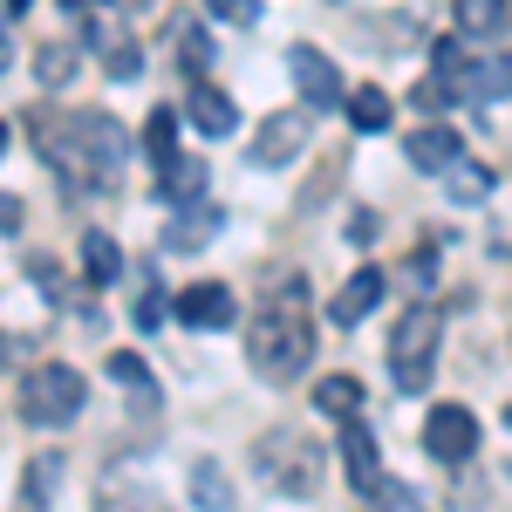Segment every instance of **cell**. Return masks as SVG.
<instances>
[{
	"instance_id": "7c38bea8",
	"label": "cell",
	"mask_w": 512,
	"mask_h": 512,
	"mask_svg": "<svg viewBox=\"0 0 512 512\" xmlns=\"http://www.w3.org/2000/svg\"><path fill=\"white\" fill-rule=\"evenodd\" d=\"M403 158L417 164V171H431V178H444L451 164L465 158V151H458V123H424V130H410V137H403Z\"/></svg>"
},
{
	"instance_id": "5b68a950",
	"label": "cell",
	"mask_w": 512,
	"mask_h": 512,
	"mask_svg": "<svg viewBox=\"0 0 512 512\" xmlns=\"http://www.w3.org/2000/svg\"><path fill=\"white\" fill-rule=\"evenodd\" d=\"M82 403H89V383H82L76 362H35V369L21 376V417H28V424H41V431L76 424Z\"/></svg>"
},
{
	"instance_id": "5bb4252c",
	"label": "cell",
	"mask_w": 512,
	"mask_h": 512,
	"mask_svg": "<svg viewBox=\"0 0 512 512\" xmlns=\"http://www.w3.org/2000/svg\"><path fill=\"white\" fill-rule=\"evenodd\" d=\"M233 315H239L233 287H219V280H198V287L178 294V321H185V328H226Z\"/></svg>"
},
{
	"instance_id": "f546056e",
	"label": "cell",
	"mask_w": 512,
	"mask_h": 512,
	"mask_svg": "<svg viewBox=\"0 0 512 512\" xmlns=\"http://www.w3.org/2000/svg\"><path fill=\"white\" fill-rule=\"evenodd\" d=\"M205 7H212L219 21H233V28H253V21H260V0H205Z\"/></svg>"
},
{
	"instance_id": "4dcf8cb0",
	"label": "cell",
	"mask_w": 512,
	"mask_h": 512,
	"mask_svg": "<svg viewBox=\"0 0 512 512\" xmlns=\"http://www.w3.org/2000/svg\"><path fill=\"white\" fill-rule=\"evenodd\" d=\"M48 485H55V458H41L35 472H28V485H21V499H28V506H48Z\"/></svg>"
},
{
	"instance_id": "8d00e7d4",
	"label": "cell",
	"mask_w": 512,
	"mask_h": 512,
	"mask_svg": "<svg viewBox=\"0 0 512 512\" xmlns=\"http://www.w3.org/2000/svg\"><path fill=\"white\" fill-rule=\"evenodd\" d=\"M0 69H7V35H0Z\"/></svg>"
},
{
	"instance_id": "8992f818",
	"label": "cell",
	"mask_w": 512,
	"mask_h": 512,
	"mask_svg": "<svg viewBox=\"0 0 512 512\" xmlns=\"http://www.w3.org/2000/svg\"><path fill=\"white\" fill-rule=\"evenodd\" d=\"M82 41L103 55V76H117V82H137V76H144V48H137V35H123L117 7L82 14Z\"/></svg>"
},
{
	"instance_id": "836d02e7",
	"label": "cell",
	"mask_w": 512,
	"mask_h": 512,
	"mask_svg": "<svg viewBox=\"0 0 512 512\" xmlns=\"http://www.w3.org/2000/svg\"><path fill=\"white\" fill-rule=\"evenodd\" d=\"M21 226V198H0V233H14Z\"/></svg>"
},
{
	"instance_id": "f1b7e54d",
	"label": "cell",
	"mask_w": 512,
	"mask_h": 512,
	"mask_svg": "<svg viewBox=\"0 0 512 512\" xmlns=\"http://www.w3.org/2000/svg\"><path fill=\"white\" fill-rule=\"evenodd\" d=\"M178 62H192V76H205V62H212V41H205V28H185V35H178Z\"/></svg>"
},
{
	"instance_id": "ffe728a7",
	"label": "cell",
	"mask_w": 512,
	"mask_h": 512,
	"mask_svg": "<svg viewBox=\"0 0 512 512\" xmlns=\"http://www.w3.org/2000/svg\"><path fill=\"white\" fill-rule=\"evenodd\" d=\"M458 35H499L506 28V0H451Z\"/></svg>"
},
{
	"instance_id": "4fadbf2b",
	"label": "cell",
	"mask_w": 512,
	"mask_h": 512,
	"mask_svg": "<svg viewBox=\"0 0 512 512\" xmlns=\"http://www.w3.org/2000/svg\"><path fill=\"white\" fill-rule=\"evenodd\" d=\"M383 294H390V280L376 274V267H355V274L342 280V294L328 301V321H335V328H355V321H369V308H376Z\"/></svg>"
},
{
	"instance_id": "e0dca14e",
	"label": "cell",
	"mask_w": 512,
	"mask_h": 512,
	"mask_svg": "<svg viewBox=\"0 0 512 512\" xmlns=\"http://www.w3.org/2000/svg\"><path fill=\"white\" fill-rule=\"evenodd\" d=\"M342 103H349V123L362 130V137H376V130H390V96H383L376 82H362V89H349Z\"/></svg>"
},
{
	"instance_id": "30bf717a",
	"label": "cell",
	"mask_w": 512,
	"mask_h": 512,
	"mask_svg": "<svg viewBox=\"0 0 512 512\" xmlns=\"http://www.w3.org/2000/svg\"><path fill=\"white\" fill-rule=\"evenodd\" d=\"M308 144V117H294V110H274V117L253 130V144H246V158L260 164V171H274V164H294V151Z\"/></svg>"
},
{
	"instance_id": "ba28073f",
	"label": "cell",
	"mask_w": 512,
	"mask_h": 512,
	"mask_svg": "<svg viewBox=\"0 0 512 512\" xmlns=\"http://www.w3.org/2000/svg\"><path fill=\"white\" fill-rule=\"evenodd\" d=\"M287 69H294V89L308 96V110H342V76H335V62L321 55L315 41H301V48H287Z\"/></svg>"
},
{
	"instance_id": "7402d4cb",
	"label": "cell",
	"mask_w": 512,
	"mask_h": 512,
	"mask_svg": "<svg viewBox=\"0 0 512 512\" xmlns=\"http://www.w3.org/2000/svg\"><path fill=\"white\" fill-rule=\"evenodd\" d=\"M444 192L458 198V205H478V198L492 192V171H485V164H472V158H458L451 171H444Z\"/></svg>"
},
{
	"instance_id": "f35d334b",
	"label": "cell",
	"mask_w": 512,
	"mask_h": 512,
	"mask_svg": "<svg viewBox=\"0 0 512 512\" xmlns=\"http://www.w3.org/2000/svg\"><path fill=\"white\" fill-rule=\"evenodd\" d=\"M130 7H151V0H130Z\"/></svg>"
},
{
	"instance_id": "d590c367",
	"label": "cell",
	"mask_w": 512,
	"mask_h": 512,
	"mask_svg": "<svg viewBox=\"0 0 512 512\" xmlns=\"http://www.w3.org/2000/svg\"><path fill=\"white\" fill-rule=\"evenodd\" d=\"M28 7H35V0H7V14H28Z\"/></svg>"
},
{
	"instance_id": "603a6c76",
	"label": "cell",
	"mask_w": 512,
	"mask_h": 512,
	"mask_svg": "<svg viewBox=\"0 0 512 512\" xmlns=\"http://www.w3.org/2000/svg\"><path fill=\"white\" fill-rule=\"evenodd\" d=\"M110 376H117L123 390H137L144 403L158 396V383H151V369H144V355H137V349H110Z\"/></svg>"
},
{
	"instance_id": "e575fe53",
	"label": "cell",
	"mask_w": 512,
	"mask_h": 512,
	"mask_svg": "<svg viewBox=\"0 0 512 512\" xmlns=\"http://www.w3.org/2000/svg\"><path fill=\"white\" fill-rule=\"evenodd\" d=\"M69 14H96V7H110V0H62Z\"/></svg>"
},
{
	"instance_id": "277c9868",
	"label": "cell",
	"mask_w": 512,
	"mask_h": 512,
	"mask_svg": "<svg viewBox=\"0 0 512 512\" xmlns=\"http://www.w3.org/2000/svg\"><path fill=\"white\" fill-rule=\"evenodd\" d=\"M437 335H444V308H437V301H410L403 321H396V335H390V376H396V390H403V396L431 390Z\"/></svg>"
},
{
	"instance_id": "9a60e30c",
	"label": "cell",
	"mask_w": 512,
	"mask_h": 512,
	"mask_svg": "<svg viewBox=\"0 0 512 512\" xmlns=\"http://www.w3.org/2000/svg\"><path fill=\"white\" fill-rule=\"evenodd\" d=\"M82 274H89V287H117L123 253H117L110 233H82Z\"/></svg>"
},
{
	"instance_id": "4316f807",
	"label": "cell",
	"mask_w": 512,
	"mask_h": 512,
	"mask_svg": "<svg viewBox=\"0 0 512 512\" xmlns=\"http://www.w3.org/2000/svg\"><path fill=\"white\" fill-rule=\"evenodd\" d=\"M192 492H198V506H233V492H226V472H219V465H212V458H198L192 465Z\"/></svg>"
},
{
	"instance_id": "d4e9b609",
	"label": "cell",
	"mask_w": 512,
	"mask_h": 512,
	"mask_svg": "<svg viewBox=\"0 0 512 512\" xmlns=\"http://www.w3.org/2000/svg\"><path fill=\"white\" fill-rule=\"evenodd\" d=\"M431 62H437V76L458 82V96H465V76H472V55H465V41H458V35H437Z\"/></svg>"
},
{
	"instance_id": "2e32d148",
	"label": "cell",
	"mask_w": 512,
	"mask_h": 512,
	"mask_svg": "<svg viewBox=\"0 0 512 512\" xmlns=\"http://www.w3.org/2000/svg\"><path fill=\"white\" fill-rule=\"evenodd\" d=\"M212 233H219V205H198V212H178V219H171L164 246H171V253H198Z\"/></svg>"
},
{
	"instance_id": "44dd1931",
	"label": "cell",
	"mask_w": 512,
	"mask_h": 512,
	"mask_svg": "<svg viewBox=\"0 0 512 512\" xmlns=\"http://www.w3.org/2000/svg\"><path fill=\"white\" fill-rule=\"evenodd\" d=\"M144 151H151L158 171L178 158V110H151V117H144Z\"/></svg>"
},
{
	"instance_id": "9c48e42d",
	"label": "cell",
	"mask_w": 512,
	"mask_h": 512,
	"mask_svg": "<svg viewBox=\"0 0 512 512\" xmlns=\"http://www.w3.org/2000/svg\"><path fill=\"white\" fill-rule=\"evenodd\" d=\"M342 465H349V485L362 492V499H376L383 492V458H376V437H369V424H362V410L355 417H342Z\"/></svg>"
},
{
	"instance_id": "7a4b0ae2",
	"label": "cell",
	"mask_w": 512,
	"mask_h": 512,
	"mask_svg": "<svg viewBox=\"0 0 512 512\" xmlns=\"http://www.w3.org/2000/svg\"><path fill=\"white\" fill-rule=\"evenodd\" d=\"M246 362L267 383H294L315 362V315H308V280H280L274 301L246 321Z\"/></svg>"
},
{
	"instance_id": "52a82bcc",
	"label": "cell",
	"mask_w": 512,
	"mask_h": 512,
	"mask_svg": "<svg viewBox=\"0 0 512 512\" xmlns=\"http://www.w3.org/2000/svg\"><path fill=\"white\" fill-rule=\"evenodd\" d=\"M424 451H431L437 465H472L478 451V417L465 403H437L431 417H424Z\"/></svg>"
},
{
	"instance_id": "d6a6232c",
	"label": "cell",
	"mask_w": 512,
	"mask_h": 512,
	"mask_svg": "<svg viewBox=\"0 0 512 512\" xmlns=\"http://www.w3.org/2000/svg\"><path fill=\"white\" fill-rule=\"evenodd\" d=\"M349 239H355V246H369V239H376V212H355V219H349Z\"/></svg>"
},
{
	"instance_id": "74e56055",
	"label": "cell",
	"mask_w": 512,
	"mask_h": 512,
	"mask_svg": "<svg viewBox=\"0 0 512 512\" xmlns=\"http://www.w3.org/2000/svg\"><path fill=\"white\" fill-rule=\"evenodd\" d=\"M7 355H14V349H7V335H0V362H7Z\"/></svg>"
},
{
	"instance_id": "3957f363",
	"label": "cell",
	"mask_w": 512,
	"mask_h": 512,
	"mask_svg": "<svg viewBox=\"0 0 512 512\" xmlns=\"http://www.w3.org/2000/svg\"><path fill=\"white\" fill-rule=\"evenodd\" d=\"M253 472L267 478V492H280V499H308L328 472V458L308 431H267L253 444Z\"/></svg>"
},
{
	"instance_id": "83f0119b",
	"label": "cell",
	"mask_w": 512,
	"mask_h": 512,
	"mask_svg": "<svg viewBox=\"0 0 512 512\" xmlns=\"http://www.w3.org/2000/svg\"><path fill=\"white\" fill-rule=\"evenodd\" d=\"M28 274L41 280V294H48V301H69V287H62V267H55L48 253H28Z\"/></svg>"
},
{
	"instance_id": "ac0fdd59",
	"label": "cell",
	"mask_w": 512,
	"mask_h": 512,
	"mask_svg": "<svg viewBox=\"0 0 512 512\" xmlns=\"http://www.w3.org/2000/svg\"><path fill=\"white\" fill-rule=\"evenodd\" d=\"M158 192L171 198V205H198V198H205V164L198 158H171L164 178H158Z\"/></svg>"
},
{
	"instance_id": "ab89813d",
	"label": "cell",
	"mask_w": 512,
	"mask_h": 512,
	"mask_svg": "<svg viewBox=\"0 0 512 512\" xmlns=\"http://www.w3.org/2000/svg\"><path fill=\"white\" fill-rule=\"evenodd\" d=\"M0 144H7V130H0Z\"/></svg>"
},
{
	"instance_id": "1f68e13d",
	"label": "cell",
	"mask_w": 512,
	"mask_h": 512,
	"mask_svg": "<svg viewBox=\"0 0 512 512\" xmlns=\"http://www.w3.org/2000/svg\"><path fill=\"white\" fill-rule=\"evenodd\" d=\"M164 321V294H144V301H137V328H158Z\"/></svg>"
},
{
	"instance_id": "cb8c5ba5",
	"label": "cell",
	"mask_w": 512,
	"mask_h": 512,
	"mask_svg": "<svg viewBox=\"0 0 512 512\" xmlns=\"http://www.w3.org/2000/svg\"><path fill=\"white\" fill-rule=\"evenodd\" d=\"M35 76L48 82V89H62V82L76 76V41H48V48L35 55Z\"/></svg>"
},
{
	"instance_id": "6da1fadb",
	"label": "cell",
	"mask_w": 512,
	"mask_h": 512,
	"mask_svg": "<svg viewBox=\"0 0 512 512\" xmlns=\"http://www.w3.org/2000/svg\"><path fill=\"white\" fill-rule=\"evenodd\" d=\"M21 130H28V144L41 158L55 164V178L69 192L76 185L82 192H110V178L130 158V137H123V123L110 110H28Z\"/></svg>"
},
{
	"instance_id": "484cf974",
	"label": "cell",
	"mask_w": 512,
	"mask_h": 512,
	"mask_svg": "<svg viewBox=\"0 0 512 512\" xmlns=\"http://www.w3.org/2000/svg\"><path fill=\"white\" fill-rule=\"evenodd\" d=\"M431 287H437V246H417L410 267H403V294L410 301H431Z\"/></svg>"
},
{
	"instance_id": "8fae6325",
	"label": "cell",
	"mask_w": 512,
	"mask_h": 512,
	"mask_svg": "<svg viewBox=\"0 0 512 512\" xmlns=\"http://www.w3.org/2000/svg\"><path fill=\"white\" fill-rule=\"evenodd\" d=\"M185 123H192L198 137H233L239 130V103L219 89V82L192 76V89H185Z\"/></svg>"
},
{
	"instance_id": "d6986e66",
	"label": "cell",
	"mask_w": 512,
	"mask_h": 512,
	"mask_svg": "<svg viewBox=\"0 0 512 512\" xmlns=\"http://www.w3.org/2000/svg\"><path fill=\"white\" fill-rule=\"evenodd\" d=\"M315 410H321V417H335V424L355 417V410H362V383H355V376H321V383H315Z\"/></svg>"
}]
</instances>
